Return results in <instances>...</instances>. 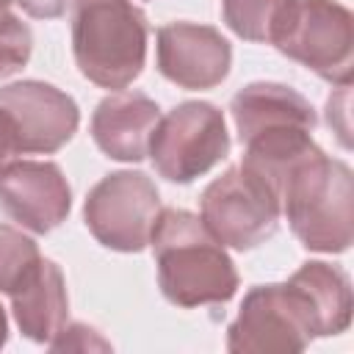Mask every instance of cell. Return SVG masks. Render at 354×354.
Instances as JSON below:
<instances>
[{"mask_svg":"<svg viewBox=\"0 0 354 354\" xmlns=\"http://www.w3.org/2000/svg\"><path fill=\"white\" fill-rule=\"evenodd\" d=\"M158 285L177 307L224 304L238 290V271L224 243L183 207H163L149 235Z\"/></svg>","mask_w":354,"mask_h":354,"instance_id":"cell-1","label":"cell"},{"mask_svg":"<svg viewBox=\"0 0 354 354\" xmlns=\"http://www.w3.org/2000/svg\"><path fill=\"white\" fill-rule=\"evenodd\" d=\"M279 213L310 252L337 254L354 241V177L321 147L293 163L277 183Z\"/></svg>","mask_w":354,"mask_h":354,"instance_id":"cell-2","label":"cell"},{"mask_svg":"<svg viewBox=\"0 0 354 354\" xmlns=\"http://www.w3.org/2000/svg\"><path fill=\"white\" fill-rule=\"evenodd\" d=\"M72 53L80 75L122 91L147 61V17L130 0H75Z\"/></svg>","mask_w":354,"mask_h":354,"instance_id":"cell-3","label":"cell"},{"mask_svg":"<svg viewBox=\"0 0 354 354\" xmlns=\"http://www.w3.org/2000/svg\"><path fill=\"white\" fill-rule=\"evenodd\" d=\"M271 44L326 83H351L354 17L337 0H290Z\"/></svg>","mask_w":354,"mask_h":354,"instance_id":"cell-4","label":"cell"},{"mask_svg":"<svg viewBox=\"0 0 354 354\" xmlns=\"http://www.w3.org/2000/svg\"><path fill=\"white\" fill-rule=\"evenodd\" d=\"M230 152L224 113L213 102L188 100L158 119L149 138V158L160 177L194 183Z\"/></svg>","mask_w":354,"mask_h":354,"instance_id":"cell-5","label":"cell"},{"mask_svg":"<svg viewBox=\"0 0 354 354\" xmlns=\"http://www.w3.org/2000/svg\"><path fill=\"white\" fill-rule=\"evenodd\" d=\"M315 335L313 313L301 290L288 282L254 285L227 329V348L238 354L304 351Z\"/></svg>","mask_w":354,"mask_h":354,"instance_id":"cell-6","label":"cell"},{"mask_svg":"<svg viewBox=\"0 0 354 354\" xmlns=\"http://www.w3.org/2000/svg\"><path fill=\"white\" fill-rule=\"evenodd\" d=\"M279 199L274 188L249 171L232 166L216 177L199 196V218L213 238L232 249H254L279 227Z\"/></svg>","mask_w":354,"mask_h":354,"instance_id":"cell-7","label":"cell"},{"mask_svg":"<svg viewBox=\"0 0 354 354\" xmlns=\"http://www.w3.org/2000/svg\"><path fill=\"white\" fill-rule=\"evenodd\" d=\"M158 185L144 171L105 174L86 196L88 232L113 252H141L160 216Z\"/></svg>","mask_w":354,"mask_h":354,"instance_id":"cell-8","label":"cell"},{"mask_svg":"<svg viewBox=\"0 0 354 354\" xmlns=\"http://www.w3.org/2000/svg\"><path fill=\"white\" fill-rule=\"evenodd\" d=\"M0 108L14 119L22 155H53L77 130V102L44 80L0 86Z\"/></svg>","mask_w":354,"mask_h":354,"instance_id":"cell-9","label":"cell"},{"mask_svg":"<svg viewBox=\"0 0 354 354\" xmlns=\"http://www.w3.org/2000/svg\"><path fill=\"white\" fill-rule=\"evenodd\" d=\"M230 66L232 47L216 28L169 22L158 30V69L169 83L191 91L216 88Z\"/></svg>","mask_w":354,"mask_h":354,"instance_id":"cell-10","label":"cell"},{"mask_svg":"<svg viewBox=\"0 0 354 354\" xmlns=\"http://www.w3.org/2000/svg\"><path fill=\"white\" fill-rule=\"evenodd\" d=\"M0 207L30 232L55 230L72 207L64 171L50 160H14L0 171Z\"/></svg>","mask_w":354,"mask_h":354,"instance_id":"cell-11","label":"cell"},{"mask_svg":"<svg viewBox=\"0 0 354 354\" xmlns=\"http://www.w3.org/2000/svg\"><path fill=\"white\" fill-rule=\"evenodd\" d=\"M160 119L155 100L138 91L105 97L91 116V138L111 160L138 163L149 152V138Z\"/></svg>","mask_w":354,"mask_h":354,"instance_id":"cell-12","label":"cell"},{"mask_svg":"<svg viewBox=\"0 0 354 354\" xmlns=\"http://www.w3.org/2000/svg\"><path fill=\"white\" fill-rule=\"evenodd\" d=\"M230 111H232L241 144L260 136L288 133V130L313 133L315 127V111L310 100H304L296 88L285 83H268V80L249 83L232 97Z\"/></svg>","mask_w":354,"mask_h":354,"instance_id":"cell-13","label":"cell"},{"mask_svg":"<svg viewBox=\"0 0 354 354\" xmlns=\"http://www.w3.org/2000/svg\"><path fill=\"white\" fill-rule=\"evenodd\" d=\"M8 296L17 326L28 340L50 343L64 329L69 299H66L64 274L53 260L39 257L36 266L14 285Z\"/></svg>","mask_w":354,"mask_h":354,"instance_id":"cell-14","label":"cell"},{"mask_svg":"<svg viewBox=\"0 0 354 354\" xmlns=\"http://www.w3.org/2000/svg\"><path fill=\"white\" fill-rule=\"evenodd\" d=\"M290 282L301 290L313 313L318 337H332L348 329L354 299H351L348 274L343 268L324 260H310L299 271H293Z\"/></svg>","mask_w":354,"mask_h":354,"instance_id":"cell-15","label":"cell"},{"mask_svg":"<svg viewBox=\"0 0 354 354\" xmlns=\"http://www.w3.org/2000/svg\"><path fill=\"white\" fill-rule=\"evenodd\" d=\"M288 3L290 0H221V17L235 36L271 44Z\"/></svg>","mask_w":354,"mask_h":354,"instance_id":"cell-16","label":"cell"},{"mask_svg":"<svg viewBox=\"0 0 354 354\" xmlns=\"http://www.w3.org/2000/svg\"><path fill=\"white\" fill-rule=\"evenodd\" d=\"M39 246L33 238L22 235L17 227L0 224V290L11 293L14 285L36 266Z\"/></svg>","mask_w":354,"mask_h":354,"instance_id":"cell-17","label":"cell"},{"mask_svg":"<svg viewBox=\"0 0 354 354\" xmlns=\"http://www.w3.org/2000/svg\"><path fill=\"white\" fill-rule=\"evenodd\" d=\"M17 0H0V80L22 69L33 50L30 28L11 11Z\"/></svg>","mask_w":354,"mask_h":354,"instance_id":"cell-18","label":"cell"},{"mask_svg":"<svg viewBox=\"0 0 354 354\" xmlns=\"http://www.w3.org/2000/svg\"><path fill=\"white\" fill-rule=\"evenodd\" d=\"M53 351H108L111 343L86 324H64V329L47 343Z\"/></svg>","mask_w":354,"mask_h":354,"instance_id":"cell-19","label":"cell"},{"mask_svg":"<svg viewBox=\"0 0 354 354\" xmlns=\"http://www.w3.org/2000/svg\"><path fill=\"white\" fill-rule=\"evenodd\" d=\"M340 91L326 100V124L337 133L340 144L348 147V86H337Z\"/></svg>","mask_w":354,"mask_h":354,"instance_id":"cell-20","label":"cell"},{"mask_svg":"<svg viewBox=\"0 0 354 354\" xmlns=\"http://www.w3.org/2000/svg\"><path fill=\"white\" fill-rule=\"evenodd\" d=\"M17 155H22V141L17 133L14 119L0 108V171L17 160Z\"/></svg>","mask_w":354,"mask_h":354,"instance_id":"cell-21","label":"cell"},{"mask_svg":"<svg viewBox=\"0 0 354 354\" xmlns=\"http://www.w3.org/2000/svg\"><path fill=\"white\" fill-rule=\"evenodd\" d=\"M22 6V11L28 17H36V19H55L66 11L69 3L75 0H17Z\"/></svg>","mask_w":354,"mask_h":354,"instance_id":"cell-22","label":"cell"},{"mask_svg":"<svg viewBox=\"0 0 354 354\" xmlns=\"http://www.w3.org/2000/svg\"><path fill=\"white\" fill-rule=\"evenodd\" d=\"M6 340H8V318H6V310L0 304V348L6 346Z\"/></svg>","mask_w":354,"mask_h":354,"instance_id":"cell-23","label":"cell"}]
</instances>
